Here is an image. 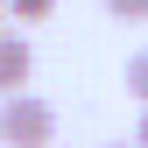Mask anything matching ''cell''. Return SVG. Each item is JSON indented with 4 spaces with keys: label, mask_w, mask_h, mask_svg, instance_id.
Here are the masks:
<instances>
[{
    "label": "cell",
    "mask_w": 148,
    "mask_h": 148,
    "mask_svg": "<svg viewBox=\"0 0 148 148\" xmlns=\"http://www.w3.org/2000/svg\"><path fill=\"white\" fill-rule=\"evenodd\" d=\"M0 148H57V106L35 92L0 99Z\"/></svg>",
    "instance_id": "obj_1"
},
{
    "label": "cell",
    "mask_w": 148,
    "mask_h": 148,
    "mask_svg": "<svg viewBox=\"0 0 148 148\" xmlns=\"http://www.w3.org/2000/svg\"><path fill=\"white\" fill-rule=\"evenodd\" d=\"M28 71H35V49L21 42V28H0V92L21 99V92H28Z\"/></svg>",
    "instance_id": "obj_2"
},
{
    "label": "cell",
    "mask_w": 148,
    "mask_h": 148,
    "mask_svg": "<svg viewBox=\"0 0 148 148\" xmlns=\"http://www.w3.org/2000/svg\"><path fill=\"white\" fill-rule=\"evenodd\" d=\"M127 99H141V113H148V49L127 57Z\"/></svg>",
    "instance_id": "obj_3"
},
{
    "label": "cell",
    "mask_w": 148,
    "mask_h": 148,
    "mask_svg": "<svg viewBox=\"0 0 148 148\" xmlns=\"http://www.w3.org/2000/svg\"><path fill=\"white\" fill-rule=\"evenodd\" d=\"M7 14H14V21H49L57 0H7Z\"/></svg>",
    "instance_id": "obj_4"
},
{
    "label": "cell",
    "mask_w": 148,
    "mask_h": 148,
    "mask_svg": "<svg viewBox=\"0 0 148 148\" xmlns=\"http://www.w3.org/2000/svg\"><path fill=\"white\" fill-rule=\"evenodd\" d=\"M106 14L113 21H148V0H106Z\"/></svg>",
    "instance_id": "obj_5"
},
{
    "label": "cell",
    "mask_w": 148,
    "mask_h": 148,
    "mask_svg": "<svg viewBox=\"0 0 148 148\" xmlns=\"http://www.w3.org/2000/svg\"><path fill=\"white\" fill-rule=\"evenodd\" d=\"M134 148H148V113H141V127H134Z\"/></svg>",
    "instance_id": "obj_6"
},
{
    "label": "cell",
    "mask_w": 148,
    "mask_h": 148,
    "mask_svg": "<svg viewBox=\"0 0 148 148\" xmlns=\"http://www.w3.org/2000/svg\"><path fill=\"white\" fill-rule=\"evenodd\" d=\"M0 28H14V14H7V0H0Z\"/></svg>",
    "instance_id": "obj_7"
},
{
    "label": "cell",
    "mask_w": 148,
    "mask_h": 148,
    "mask_svg": "<svg viewBox=\"0 0 148 148\" xmlns=\"http://www.w3.org/2000/svg\"><path fill=\"white\" fill-rule=\"evenodd\" d=\"M113 148H134V141H113Z\"/></svg>",
    "instance_id": "obj_8"
}]
</instances>
